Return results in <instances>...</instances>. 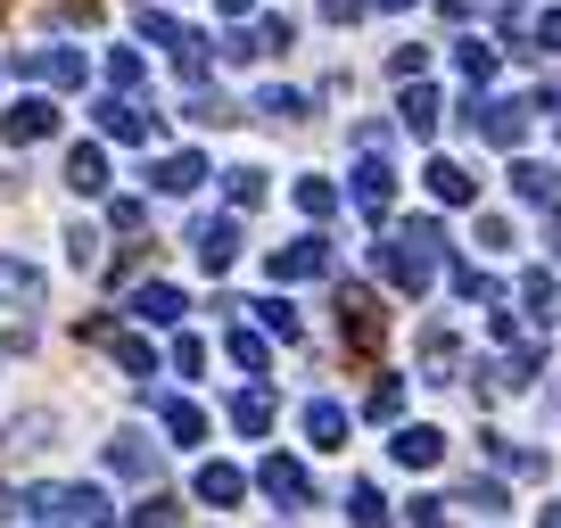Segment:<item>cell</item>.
Segmentation results:
<instances>
[{"label": "cell", "instance_id": "6da1fadb", "mask_svg": "<svg viewBox=\"0 0 561 528\" xmlns=\"http://www.w3.org/2000/svg\"><path fill=\"white\" fill-rule=\"evenodd\" d=\"M264 488H273L280 504H306V471L298 463H264Z\"/></svg>", "mask_w": 561, "mask_h": 528}, {"label": "cell", "instance_id": "7a4b0ae2", "mask_svg": "<svg viewBox=\"0 0 561 528\" xmlns=\"http://www.w3.org/2000/svg\"><path fill=\"white\" fill-rule=\"evenodd\" d=\"M0 132H9V141H41V132H50V108H41V99H25V108L9 116Z\"/></svg>", "mask_w": 561, "mask_h": 528}, {"label": "cell", "instance_id": "3957f363", "mask_svg": "<svg viewBox=\"0 0 561 528\" xmlns=\"http://www.w3.org/2000/svg\"><path fill=\"white\" fill-rule=\"evenodd\" d=\"M389 190H396V182H389V166H380V157H372V166L356 173V199H363V207L380 215V207H389Z\"/></svg>", "mask_w": 561, "mask_h": 528}, {"label": "cell", "instance_id": "277c9868", "mask_svg": "<svg viewBox=\"0 0 561 528\" xmlns=\"http://www.w3.org/2000/svg\"><path fill=\"white\" fill-rule=\"evenodd\" d=\"M396 463H421V471H430L438 463V430H405L396 437Z\"/></svg>", "mask_w": 561, "mask_h": 528}, {"label": "cell", "instance_id": "5b68a950", "mask_svg": "<svg viewBox=\"0 0 561 528\" xmlns=\"http://www.w3.org/2000/svg\"><path fill=\"white\" fill-rule=\"evenodd\" d=\"M231 240H240L231 224H206V231H199V256H206V264H231Z\"/></svg>", "mask_w": 561, "mask_h": 528}, {"label": "cell", "instance_id": "8992f818", "mask_svg": "<svg viewBox=\"0 0 561 528\" xmlns=\"http://www.w3.org/2000/svg\"><path fill=\"white\" fill-rule=\"evenodd\" d=\"M67 182H75V190H99V182H108V166H99V149H75V166H67Z\"/></svg>", "mask_w": 561, "mask_h": 528}, {"label": "cell", "instance_id": "52a82bcc", "mask_svg": "<svg viewBox=\"0 0 561 528\" xmlns=\"http://www.w3.org/2000/svg\"><path fill=\"white\" fill-rule=\"evenodd\" d=\"M0 298H41V281L25 273V264H0Z\"/></svg>", "mask_w": 561, "mask_h": 528}, {"label": "cell", "instance_id": "ba28073f", "mask_svg": "<svg viewBox=\"0 0 561 528\" xmlns=\"http://www.w3.org/2000/svg\"><path fill=\"white\" fill-rule=\"evenodd\" d=\"M199 182V157H174V166H157V190H190Z\"/></svg>", "mask_w": 561, "mask_h": 528}, {"label": "cell", "instance_id": "9c48e42d", "mask_svg": "<svg viewBox=\"0 0 561 528\" xmlns=\"http://www.w3.org/2000/svg\"><path fill=\"white\" fill-rule=\"evenodd\" d=\"M141 314H150V322H174V314H182V298H174V289H141Z\"/></svg>", "mask_w": 561, "mask_h": 528}, {"label": "cell", "instance_id": "30bf717a", "mask_svg": "<svg viewBox=\"0 0 561 528\" xmlns=\"http://www.w3.org/2000/svg\"><path fill=\"white\" fill-rule=\"evenodd\" d=\"M199 495H206V504H231V495H240V479H231V471H206Z\"/></svg>", "mask_w": 561, "mask_h": 528}, {"label": "cell", "instance_id": "8fae6325", "mask_svg": "<svg viewBox=\"0 0 561 528\" xmlns=\"http://www.w3.org/2000/svg\"><path fill=\"white\" fill-rule=\"evenodd\" d=\"M306 430H314V437H338V430H347V413H338V405H314V413H306Z\"/></svg>", "mask_w": 561, "mask_h": 528}, {"label": "cell", "instance_id": "7c38bea8", "mask_svg": "<svg viewBox=\"0 0 561 528\" xmlns=\"http://www.w3.org/2000/svg\"><path fill=\"white\" fill-rule=\"evenodd\" d=\"M430 190H438V199H470V182H463L454 166H438V173H430Z\"/></svg>", "mask_w": 561, "mask_h": 528}, {"label": "cell", "instance_id": "4fadbf2b", "mask_svg": "<svg viewBox=\"0 0 561 528\" xmlns=\"http://www.w3.org/2000/svg\"><path fill=\"white\" fill-rule=\"evenodd\" d=\"M389 9H396V0H389Z\"/></svg>", "mask_w": 561, "mask_h": 528}]
</instances>
